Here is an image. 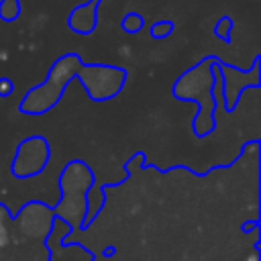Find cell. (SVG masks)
I'll return each mask as SVG.
<instances>
[{"label":"cell","instance_id":"obj_14","mask_svg":"<svg viewBox=\"0 0 261 261\" xmlns=\"http://www.w3.org/2000/svg\"><path fill=\"white\" fill-rule=\"evenodd\" d=\"M257 228H259V220H251V222H243V224H241V230H243V232L257 230Z\"/></svg>","mask_w":261,"mask_h":261},{"label":"cell","instance_id":"obj_7","mask_svg":"<svg viewBox=\"0 0 261 261\" xmlns=\"http://www.w3.org/2000/svg\"><path fill=\"white\" fill-rule=\"evenodd\" d=\"M102 0H88L84 4H77L75 8H71L69 16H67V27L82 37H88L96 31L98 24V8H100Z\"/></svg>","mask_w":261,"mask_h":261},{"label":"cell","instance_id":"obj_12","mask_svg":"<svg viewBox=\"0 0 261 261\" xmlns=\"http://www.w3.org/2000/svg\"><path fill=\"white\" fill-rule=\"evenodd\" d=\"M173 29H175L173 20H157V22L151 27L149 33H151L153 39H167V37H171Z\"/></svg>","mask_w":261,"mask_h":261},{"label":"cell","instance_id":"obj_11","mask_svg":"<svg viewBox=\"0 0 261 261\" xmlns=\"http://www.w3.org/2000/svg\"><path fill=\"white\" fill-rule=\"evenodd\" d=\"M143 24H145V20H143V16L139 12H126L122 16V22H120L122 31L128 33V35H137L143 29Z\"/></svg>","mask_w":261,"mask_h":261},{"label":"cell","instance_id":"obj_2","mask_svg":"<svg viewBox=\"0 0 261 261\" xmlns=\"http://www.w3.org/2000/svg\"><path fill=\"white\" fill-rule=\"evenodd\" d=\"M220 61L218 55H206L196 65L188 67L171 86V96L179 102H192L198 106V114L192 118V133L198 139L212 135L216 122V98H214V65Z\"/></svg>","mask_w":261,"mask_h":261},{"label":"cell","instance_id":"obj_4","mask_svg":"<svg viewBox=\"0 0 261 261\" xmlns=\"http://www.w3.org/2000/svg\"><path fill=\"white\" fill-rule=\"evenodd\" d=\"M259 67H261V55L259 53L253 57L249 67H237V65H230V63H226L222 59L214 65V71L220 77V102L218 104L228 114L237 110L245 90L261 86Z\"/></svg>","mask_w":261,"mask_h":261},{"label":"cell","instance_id":"obj_15","mask_svg":"<svg viewBox=\"0 0 261 261\" xmlns=\"http://www.w3.org/2000/svg\"><path fill=\"white\" fill-rule=\"evenodd\" d=\"M102 255H104L106 259H110V257H114V255H116V247H114V245H108V247H104V251H102Z\"/></svg>","mask_w":261,"mask_h":261},{"label":"cell","instance_id":"obj_9","mask_svg":"<svg viewBox=\"0 0 261 261\" xmlns=\"http://www.w3.org/2000/svg\"><path fill=\"white\" fill-rule=\"evenodd\" d=\"M20 0H0V18L4 22H14L20 18Z\"/></svg>","mask_w":261,"mask_h":261},{"label":"cell","instance_id":"obj_5","mask_svg":"<svg viewBox=\"0 0 261 261\" xmlns=\"http://www.w3.org/2000/svg\"><path fill=\"white\" fill-rule=\"evenodd\" d=\"M51 159V145L43 135L24 137L16 145V153L10 161V173L16 179L37 177L45 171Z\"/></svg>","mask_w":261,"mask_h":261},{"label":"cell","instance_id":"obj_3","mask_svg":"<svg viewBox=\"0 0 261 261\" xmlns=\"http://www.w3.org/2000/svg\"><path fill=\"white\" fill-rule=\"evenodd\" d=\"M59 200L51 206L53 216L63 220L73 232H82L88 214V194L96 184L92 167L84 159H71L59 173Z\"/></svg>","mask_w":261,"mask_h":261},{"label":"cell","instance_id":"obj_10","mask_svg":"<svg viewBox=\"0 0 261 261\" xmlns=\"http://www.w3.org/2000/svg\"><path fill=\"white\" fill-rule=\"evenodd\" d=\"M232 29H234V20L230 16H220L218 22L214 24V35H216V39L230 45L232 43Z\"/></svg>","mask_w":261,"mask_h":261},{"label":"cell","instance_id":"obj_16","mask_svg":"<svg viewBox=\"0 0 261 261\" xmlns=\"http://www.w3.org/2000/svg\"><path fill=\"white\" fill-rule=\"evenodd\" d=\"M243 261H259V249H253V251H251Z\"/></svg>","mask_w":261,"mask_h":261},{"label":"cell","instance_id":"obj_1","mask_svg":"<svg viewBox=\"0 0 261 261\" xmlns=\"http://www.w3.org/2000/svg\"><path fill=\"white\" fill-rule=\"evenodd\" d=\"M126 75L128 73L124 67L106 63H86L77 53H63L53 61L45 82L31 88L20 98L18 110L29 116L47 114L59 104L71 80H77L84 86L92 102H108L122 92Z\"/></svg>","mask_w":261,"mask_h":261},{"label":"cell","instance_id":"obj_8","mask_svg":"<svg viewBox=\"0 0 261 261\" xmlns=\"http://www.w3.org/2000/svg\"><path fill=\"white\" fill-rule=\"evenodd\" d=\"M12 222V212L8 210L6 204L0 202V249L10 243V224Z\"/></svg>","mask_w":261,"mask_h":261},{"label":"cell","instance_id":"obj_13","mask_svg":"<svg viewBox=\"0 0 261 261\" xmlns=\"http://www.w3.org/2000/svg\"><path fill=\"white\" fill-rule=\"evenodd\" d=\"M12 90H14V82H12L10 77L2 75V77H0V98L10 96V94H12Z\"/></svg>","mask_w":261,"mask_h":261},{"label":"cell","instance_id":"obj_6","mask_svg":"<svg viewBox=\"0 0 261 261\" xmlns=\"http://www.w3.org/2000/svg\"><path fill=\"white\" fill-rule=\"evenodd\" d=\"M53 210L41 200L24 202L16 214H12V222L24 239H41V243L49 237L53 228Z\"/></svg>","mask_w":261,"mask_h":261}]
</instances>
